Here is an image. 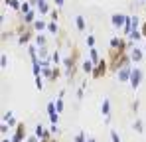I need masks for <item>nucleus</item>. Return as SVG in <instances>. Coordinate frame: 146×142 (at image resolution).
<instances>
[{
	"label": "nucleus",
	"mask_w": 146,
	"mask_h": 142,
	"mask_svg": "<svg viewBox=\"0 0 146 142\" xmlns=\"http://www.w3.org/2000/svg\"><path fill=\"white\" fill-rule=\"evenodd\" d=\"M79 55H81V51H79V47H71V53L63 59V67H65V75L73 79V75H75V71H77V63H79Z\"/></svg>",
	"instance_id": "1"
},
{
	"label": "nucleus",
	"mask_w": 146,
	"mask_h": 142,
	"mask_svg": "<svg viewBox=\"0 0 146 142\" xmlns=\"http://www.w3.org/2000/svg\"><path fill=\"white\" fill-rule=\"evenodd\" d=\"M107 71H109V59H101L97 65H95V69H93V79H101V77H105L107 75Z\"/></svg>",
	"instance_id": "2"
},
{
	"label": "nucleus",
	"mask_w": 146,
	"mask_h": 142,
	"mask_svg": "<svg viewBox=\"0 0 146 142\" xmlns=\"http://www.w3.org/2000/svg\"><path fill=\"white\" fill-rule=\"evenodd\" d=\"M142 77H144V73H142V69H140V67H132V75H130V87H132L134 91L140 87Z\"/></svg>",
	"instance_id": "3"
},
{
	"label": "nucleus",
	"mask_w": 146,
	"mask_h": 142,
	"mask_svg": "<svg viewBox=\"0 0 146 142\" xmlns=\"http://www.w3.org/2000/svg\"><path fill=\"white\" fill-rule=\"evenodd\" d=\"M26 138V122H18L16 126V132L12 136V142H22Z\"/></svg>",
	"instance_id": "4"
},
{
	"label": "nucleus",
	"mask_w": 146,
	"mask_h": 142,
	"mask_svg": "<svg viewBox=\"0 0 146 142\" xmlns=\"http://www.w3.org/2000/svg\"><path fill=\"white\" fill-rule=\"evenodd\" d=\"M126 20H128V16L126 14H113L111 16V24L115 26V28H124V24H126Z\"/></svg>",
	"instance_id": "5"
},
{
	"label": "nucleus",
	"mask_w": 146,
	"mask_h": 142,
	"mask_svg": "<svg viewBox=\"0 0 146 142\" xmlns=\"http://www.w3.org/2000/svg\"><path fill=\"white\" fill-rule=\"evenodd\" d=\"M48 115H49V120L53 126H57V120H59V113L55 109V103H48Z\"/></svg>",
	"instance_id": "6"
},
{
	"label": "nucleus",
	"mask_w": 146,
	"mask_h": 142,
	"mask_svg": "<svg viewBox=\"0 0 146 142\" xmlns=\"http://www.w3.org/2000/svg\"><path fill=\"white\" fill-rule=\"evenodd\" d=\"M101 113L105 115V118H107V120L111 118V101H109L107 97H105V99H103V103H101Z\"/></svg>",
	"instance_id": "7"
},
{
	"label": "nucleus",
	"mask_w": 146,
	"mask_h": 142,
	"mask_svg": "<svg viewBox=\"0 0 146 142\" xmlns=\"http://www.w3.org/2000/svg\"><path fill=\"white\" fill-rule=\"evenodd\" d=\"M130 75H132V67H130V65H126V67H122V69L119 71V79H121L122 83H124V81H130Z\"/></svg>",
	"instance_id": "8"
},
{
	"label": "nucleus",
	"mask_w": 146,
	"mask_h": 142,
	"mask_svg": "<svg viewBox=\"0 0 146 142\" xmlns=\"http://www.w3.org/2000/svg\"><path fill=\"white\" fill-rule=\"evenodd\" d=\"M142 57H144V53H142V49H140V47H134V49L130 51V59H132L134 63H140V61H142Z\"/></svg>",
	"instance_id": "9"
},
{
	"label": "nucleus",
	"mask_w": 146,
	"mask_h": 142,
	"mask_svg": "<svg viewBox=\"0 0 146 142\" xmlns=\"http://www.w3.org/2000/svg\"><path fill=\"white\" fill-rule=\"evenodd\" d=\"M75 26H77L79 32H85L87 30V24H85V18L83 16H75Z\"/></svg>",
	"instance_id": "10"
},
{
	"label": "nucleus",
	"mask_w": 146,
	"mask_h": 142,
	"mask_svg": "<svg viewBox=\"0 0 146 142\" xmlns=\"http://www.w3.org/2000/svg\"><path fill=\"white\" fill-rule=\"evenodd\" d=\"M32 28H34L36 32H44V30H48V22H46V20H36Z\"/></svg>",
	"instance_id": "11"
},
{
	"label": "nucleus",
	"mask_w": 146,
	"mask_h": 142,
	"mask_svg": "<svg viewBox=\"0 0 146 142\" xmlns=\"http://www.w3.org/2000/svg\"><path fill=\"white\" fill-rule=\"evenodd\" d=\"M38 10H40V14H44V16H46V14H49V12H51L53 8L49 6V2H46V0H44V2H42V4L38 6Z\"/></svg>",
	"instance_id": "12"
},
{
	"label": "nucleus",
	"mask_w": 146,
	"mask_h": 142,
	"mask_svg": "<svg viewBox=\"0 0 146 142\" xmlns=\"http://www.w3.org/2000/svg\"><path fill=\"white\" fill-rule=\"evenodd\" d=\"M61 77V65H55L53 71H51V77H49V81H57Z\"/></svg>",
	"instance_id": "13"
},
{
	"label": "nucleus",
	"mask_w": 146,
	"mask_h": 142,
	"mask_svg": "<svg viewBox=\"0 0 146 142\" xmlns=\"http://www.w3.org/2000/svg\"><path fill=\"white\" fill-rule=\"evenodd\" d=\"M93 69H95V63H93L91 59L83 61V71H85V73H93Z\"/></svg>",
	"instance_id": "14"
},
{
	"label": "nucleus",
	"mask_w": 146,
	"mask_h": 142,
	"mask_svg": "<svg viewBox=\"0 0 146 142\" xmlns=\"http://www.w3.org/2000/svg\"><path fill=\"white\" fill-rule=\"evenodd\" d=\"M34 40H36V44H38L40 47H46V42H48V40H46V36H44V34H36V38H34Z\"/></svg>",
	"instance_id": "15"
},
{
	"label": "nucleus",
	"mask_w": 146,
	"mask_h": 142,
	"mask_svg": "<svg viewBox=\"0 0 146 142\" xmlns=\"http://www.w3.org/2000/svg\"><path fill=\"white\" fill-rule=\"evenodd\" d=\"M4 2H6V4H8L10 8H14V10H18V12H20V8H22V4H20L18 0H4Z\"/></svg>",
	"instance_id": "16"
},
{
	"label": "nucleus",
	"mask_w": 146,
	"mask_h": 142,
	"mask_svg": "<svg viewBox=\"0 0 146 142\" xmlns=\"http://www.w3.org/2000/svg\"><path fill=\"white\" fill-rule=\"evenodd\" d=\"M55 109H57V113H61V111H63V93L55 99Z\"/></svg>",
	"instance_id": "17"
},
{
	"label": "nucleus",
	"mask_w": 146,
	"mask_h": 142,
	"mask_svg": "<svg viewBox=\"0 0 146 142\" xmlns=\"http://www.w3.org/2000/svg\"><path fill=\"white\" fill-rule=\"evenodd\" d=\"M57 18H59V10L53 8V10L49 12V22H57Z\"/></svg>",
	"instance_id": "18"
},
{
	"label": "nucleus",
	"mask_w": 146,
	"mask_h": 142,
	"mask_svg": "<svg viewBox=\"0 0 146 142\" xmlns=\"http://www.w3.org/2000/svg\"><path fill=\"white\" fill-rule=\"evenodd\" d=\"M128 38H130V40H134V42H136V40H140V38H142V32H140V30H132V32H130V36H128Z\"/></svg>",
	"instance_id": "19"
},
{
	"label": "nucleus",
	"mask_w": 146,
	"mask_h": 142,
	"mask_svg": "<svg viewBox=\"0 0 146 142\" xmlns=\"http://www.w3.org/2000/svg\"><path fill=\"white\" fill-rule=\"evenodd\" d=\"M91 61H93L95 65H97L99 61H101V59H99V51H97V49H95V47L91 49Z\"/></svg>",
	"instance_id": "20"
},
{
	"label": "nucleus",
	"mask_w": 146,
	"mask_h": 142,
	"mask_svg": "<svg viewBox=\"0 0 146 142\" xmlns=\"http://www.w3.org/2000/svg\"><path fill=\"white\" fill-rule=\"evenodd\" d=\"M51 59H53V63H55V65H59V63H61V57H59V49H55V51L51 53Z\"/></svg>",
	"instance_id": "21"
},
{
	"label": "nucleus",
	"mask_w": 146,
	"mask_h": 142,
	"mask_svg": "<svg viewBox=\"0 0 146 142\" xmlns=\"http://www.w3.org/2000/svg\"><path fill=\"white\" fill-rule=\"evenodd\" d=\"M48 32L49 34H57V22H48Z\"/></svg>",
	"instance_id": "22"
},
{
	"label": "nucleus",
	"mask_w": 146,
	"mask_h": 142,
	"mask_svg": "<svg viewBox=\"0 0 146 142\" xmlns=\"http://www.w3.org/2000/svg\"><path fill=\"white\" fill-rule=\"evenodd\" d=\"M87 46L91 47V49H93V47H95V36H91V34H89V36H87Z\"/></svg>",
	"instance_id": "23"
},
{
	"label": "nucleus",
	"mask_w": 146,
	"mask_h": 142,
	"mask_svg": "<svg viewBox=\"0 0 146 142\" xmlns=\"http://www.w3.org/2000/svg\"><path fill=\"white\" fill-rule=\"evenodd\" d=\"M75 142H87V136H85V132H79V134L75 136Z\"/></svg>",
	"instance_id": "24"
},
{
	"label": "nucleus",
	"mask_w": 146,
	"mask_h": 142,
	"mask_svg": "<svg viewBox=\"0 0 146 142\" xmlns=\"http://www.w3.org/2000/svg\"><path fill=\"white\" fill-rule=\"evenodd\" d=\"M111 140L113 142H121V136L117 134V130H111Z\"/></svg>",
	"instance_id": "25"
},
{
	"label": "nucleus",
	"mask_w": 146,
	"mask_h": 142,
	"mask_svg": "<svg viewBox=\"0 0 146 142\" xmlns=\"http://www.w3.org/2000/svg\"><path fill=\"white\" fill-rule=\"evenodd\" d=\"M134 130H136V132H142V130H144V128H142V120H136V122H134Z\"/></svg>",
	"instance_id": "26"
},
{
	"label": "nucleus",
	"mask_w": 146,
	"mask_h": 142,
	"mask_svg": "<svg viewBox=\"0 0 146 142\" xmlns=\"http://www.w3.org/2000/svg\"><path fill=\"white\" fill-rule=\"evenodd\" d=\"M36 87H38V89H42V87H44V83H42V77H36Z\"/></svg>",
	"instance_id": "27"
},
{
	"label": "nucleus",
	"mask_w": 146,
	"mask_h": 142,
	"mask_svg": "<svg viewBox=\"0 0 146 142\" xmlns=\"http://www.w3.org/2000/svg\"><path fill=\"white\" fill-rule=\"evenodd\" d=\"M140 32H142V38H146V22H142V26H140Z\"/></svg>",
	"instance_id": "28"
},
{
	"label": "nucleus",
	"mask_w": 146,
	"mask_h": 142,
	"mask_svg": "<svg viewBox=\"0 0 146 142\" xmlns=\"http://www.w3.org/2000/svg\"><path fill=\"white\" fill-rule=\"evenodd\" d=\"M8 65V59H6V53H2V67Z\"/></svg>",
	"instance_id": "29"
},
{
	"label": "nucleus",
	"mask_w": 146,
	"mask_h": 142,
	"mask_svg": "<svg viewBox=\"0 0 146 142\" xmlns=\"http://www.w3.org/2000/svg\"><path fill=\"white\" fill-rule=\"evenodd\" d=\"M42 142H57V138H53V136H49V138H46V140H42Z\"/></svg>",
	"instance_id": "30"
},
{
	"label": "nucleus",
	"mask_w": 146,
	"mask_h": 142,
	"mask_svg": "<svg viewBox=\"0 0 146 142\" xmlns=\"http://www.w3.org/2000/svg\"><path fill=\"white\" fill-rule=\"evenodd\" d=\"M28 142H38V136H30V138H28Z\"/></svg>",
	"instance_id": "31"
},
{
	"label": "nucleus",
	"mask_w": 146,
	"mask_h": 142,
	"mask_svg": "<svg viewBox=\"0 0 146 142\" xmlns=\"http://www.w3.org/2000/svg\"><path fill=\"white\" fill-rule=\"evenodd\" d=\"M53 2H55V6H61V4H63L65 0H53Z\"/></svg>",
	"instance_id": "32"
},
{
	"label": "nucleus",
	"mask_w": 146,
	"mask_h": 142,
	"mask_svg": "<svg viewBox=\"0 0 146 142\" xmlns=\"http://www.w3.org/2000/svg\"><path fill=\"white\" fill-rule=\"evenodd\" d=\"M87 142H97V140L95 138H87Z\"/></svg>",
	"instance_id": "33"
},
{
	"label": "nucleus",
	"mask_w": 146,
	"mask_h": 142,
	"mask_svg": "<svg viewBox=\"0 0 146 142\" xmlns=\"http://www.w3.org/2000/svg\"><path fill=\"white\" fill-rule=\"evenodd\" d=\"M2 142H12V140H8V138H4V140H2Z\"/></svg>",
	"instance_id": "34"
},
{
	"label": "nucleus",
	"mask_w": 146,
	"mask_h": 142,
	"mask_svg": "<svg viewBox=\"0 0 146 142\" xmlns=\"http://www.w3.org/2000/svg\"><path fill=\"white\" fill-rule=\"evenodd\" d=\"M142 2H146V0H142Z\"/></svg>",
	"instance_id": "35"
},
{
	"label": "nucleus",
	"mask_w": 146,
	"mask_h": 142,
	"mask_svg": "<svg viewBox=\"0 0 146 142\" xmlns=\"http://www.w3.org/2000/svg\"><path fill=\"white\" fill-rule=\"evenodd\" d=\"M144 49H146V47H144Z\"/></svg>",
	"instance_id": "36"
}]
</instances>
